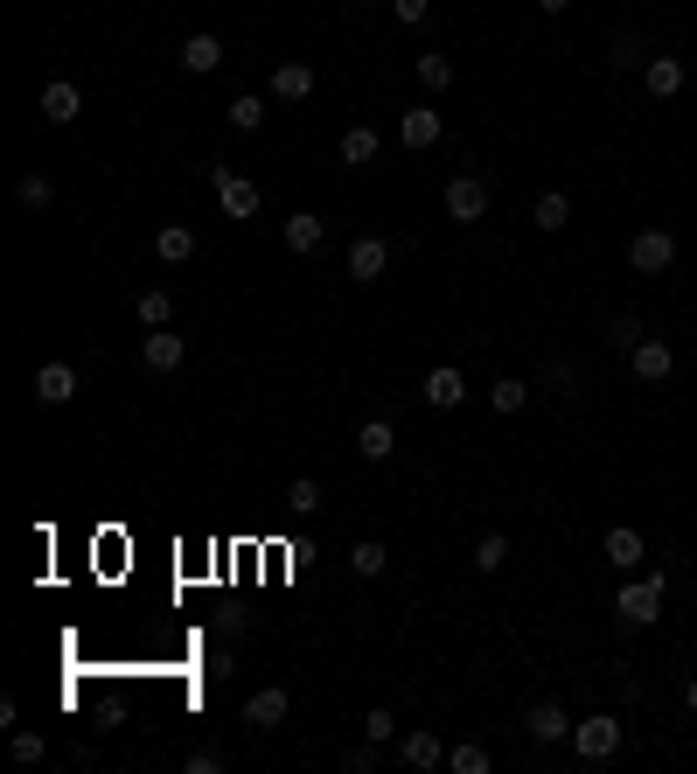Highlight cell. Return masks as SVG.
I'll use <instances>...</instances> for the list:
<instances>
[{
  "label": "cell",
  "instance_id": "cell-1",
  "mask_svg": "<svg viewBox=\"0 0 697 774\" xmlns=\"http://www.w3.org/2000/svg\"><path fill=\"white\" fill-rule=\"evenodd\" d=\"M663 587H670L663 573H649V579H628V587L614 593V614L628 621V628H649V621L663 614Z\"/></svg>",
  "mask_w": 697,
  "mask_h": 774
},
{
  "label": "cell",
  "instance_id": "cell-2",
  "mask_svg": "<svg viewBox=\"0 0 697 774\" xmlns=\"http://www.w3.org/2000/svg\"><path fill=\"white\" fill-rule=\"evenodd\" d=\"M572 753H579V761H614V753H620V719H614V712H593V719H579L572 726Z\"/></svg>",
  "mask_w": 697,
  "mask_h": 774
},
{
  "label": "cell",
  "instance_id": "cell-3",
  "mask_svg": "<svg viewBox=\"0 0 697 774\" xmlns=\"http://www.w3.org/2000/svg\"><path fill=\"white\" fill-rule=\"evenodd\" d=\"M210 182H217V210L231 217V223H244V217H258V182H244V175H231V167H210Z\"/></svg>",
  "mask_w": 697,
  "mask_h": 774
},
{
  "label": "cell",
  "instance_id": "cell-4",
  "mask_svg": "<svg viewBox=\"0 0 697 774\" xmlns=\"http://www.w3.org/2000/svg\"><path fill=\"white\" fill-rule=\"evenodd\" d=\"M628 266L642 273V279L670 273V266H676V238H670V231H635V244H628Z\"/></svg>",
  "mask_w": 697,
  "mask_h": 774
},
{
  "label": "cell",
  "instance_id": "cell-5",
  "mask_svg": "<svg viewBox=\"0 0 697 774\" xmlns=\"http://www.w3.org/2000/svg\"><path fill=\"white\" fill-rule=\"evenodd\" d=\"M446 217H454V223H481V217H488V182H481V175L446 182Z\"/></svg>",
  "mask_w": 697,
  "mask_h": 774
},
{
  "label": "cell",
  "instance_id": "cell-6",
  "mask_svg": "<svg viewBox=\"0 0 697 774\" xmlns=\"http://www.w3.org/2000/svg\"><path fill=\"white\" fill-rule=\"evenodd\" d=\"M628 363H635V377H642V384H663V377L676 370V349L663 343V335H642V343L628 349Z\"/></svg>",
  "mask_w": 697,
  "mask_h": 774
},
{
  "label": "cell",
  "instance_id": "cell-7",
  "mask_svg": "<svg viewBox=\"0 0 697 774\" xmlns=\"http://www.w3.org/2000/svg\"><path fill=\"white\" fill-rule=\"evenodd\" d=\"M287 712H293V697L279 691V684H266V691H252V697H244V726H258V732L287 726Z\"/></svg>",
  "mask_w": 697,
  "mask_h": 774
},
{
  "label": "cell",
  "instance_id": "cell-8",
  "mask_svg": "<svg viewBox=\"0 0 697 774\" xmlns=\"http://www.w3.org/2000/svg\"><path fill=\"white\" fill-rule=\"evenodd\" d=\"M684 56H649L642 63V84H649V99H676V91H684Z\"/></svg>",
  "mask_w": 697,
  "mask_h": 774
},
{
  "label": "cell",
  "instance_id": "cell-9",
  "mask_svg": "<svg viewBox=\"0 0 697 774\" xmlns=\"http://www.w3.org/2000/svg\"><path fill=\"white\" fill-rule=\"evenodd\" d=\"M182 70H188V78H210V70H223V43H217L210 28L182 43Z\"/></svg>",
  "mask_w": 697,
  "mask_h": 774
},
{
  "label": "cell",
  "instance_id": "cell-10",
  "mask_svg": "<svg viewBox=\"0 0 697 774\" xmlns=\"http://www.w3.org/2000/svg\"><path fill=\"white\" fill-rule=\"evenodd\" d=\"M35 398H43V405H70V398H78V370H70V363H43V370H35Z\"/></svg>",
  "mask_w": 697,
  "mask_h": 774
},
{
  "label": "cell",
  "instance_id": "cell-11",
  "mask_svg": "<svg viewBox=\"0 0 697 774\" xmlns=\"http://www.w3.org/2000/svg\"><path fill=\"white\" fill-rule=\"evenodd\" d=\"M461 398H467V377H461L454 363H440V370L426 377V405H432V412H454Z\"/></svg>",
  "mask_w": 697,
  "mask_h": 774
},
{
  "label": "cell",
  "instance_id": "cell-12",
  "mask_svg": "<svg viewBox=\"0 0 697 774\" xmlns=\"http://www.w3.org/2000/svg\"><path fill=\"white\" fill-rule=\"evenodd\" d=\"M154 258H161V266H188V258H196V231H188V223H161V231H154Z\"/></svg>",
  "mask_w": 697,
  "mask_h": 774
},
{
  "label": "cell",
  "instance_id": "cell-13",
  "mask_svg": "<svg viewBox=\"0 0 697 774\" xmlns=\"http://www.w3.org/2000/svg\"><path fill=\"white\" fill-rule=\"evenodd\" d=\"M384 266H391V244L384 238H356L349 244V279H384Z\"/></svg>",
  "mask_w": 697,
  "mask_h": 774
},
{
  "label": "cell",
  "instance_id": "cell-14",
  "mask_svg": "<svg viewBox=\"0 0 697 774\" xmlns=\"http://www.w3.org/2000/svg\"><path fill=\"white\" fill-rule=\"evenodd\" d=\"M272 99H279V105L314 99V63H279V70H272Z\"/></svg>",
  "mask_w": 697,
  "mask_h": 774
},
{
  "label": "cell",
  "instance_id": "cell-15",
  "mask_svg": "<svg viewBox=\"0 0 697 774\" xmlns=\"http://www.w3.org/2000/svg\"><path fill=\"white\" fill-rule=\"evenodd\" d=\"M523 726H531V740H537V747H558V740H572V719H565V712L551 705V697H544V705H531V719H523Z\"/></svg>",
  "mask_w": 697,
  "mask_h": 774
},
{
  "label": "cell",
  "instance_id": "cell-16",
  "mask_svg": "<svg viewBox=\"0 0 697 774\" xmlns=\"http://www.w3.org/2000/svg\"><path fill=\"white\" fill-rule=\"evenodd\" d=\"M398 753H405V767H440L446 761V747H440V732H432V726H411L398 740Z\"/></svg>",
  "mask_w": 697,
  "mask_h": 774
},
{
  "label": "cell",
  "instance_id": "cell-17",
  "mask_svg": "<svg viewBox=\"0 0 697 774\" xmlns=\"http://www.w3.org/2000/svg\"><path fill=\"white\" fill-rule=\"evenodd\" d=\"M140 356H147V370H161V377H167V370H182V356H188V349H182V335H167V328H147Z\"/></svg>",
  "mask_w": 697,
  "mask_h": 774
},
{
  "label": "cell",
  "instance_id": "cell-18",
  "mask_svg": "<svg viewBox=\"0 0 697 774\" xmlns=\"http://www.w3.org/2000/svg\"><path fill=\"white\" fill-rule=\"evenodd\" d=\"M398 140L411 147V154H426V147L440 140V112H432V105H419V112H405V119H398Z\"/></svg>",
  "mask_w": 697,
  "mask_h": 774
},
{
  "label": "cell",
  "instance_id": "cell-19",
  "mask_svg": "<svg viewBox=\"0 0 697 774\" xmlns=\"http://www.w3.org/2000/svg\"><path fill=\"white\" fill-rule=\"evenodd\" d=\"M322 238H328V223L314 217V210H293V217H287V252L307 258V252H322Z\"/></svg>",
  "mask_w": 697,
  "mask_h": 774
},
{
  "label": "cell",
  "instance_id": "cell-20",
  "mask_svg": "<svg viewBox=\"0 0 697 774\" xmlns=\"http://www.w3.org/2000/svg\"><path fill=\"white\" fill-rule=\"evenodd\" d=\"M78 112H84L78 84H63V78H56V84H43V119H49V126H70Z\"/></svg>",
  "mask_w": 697,
  "mask_h": 774
},
{
  "label": "cell",
  "instance_id": "cell-21",
  "mask_svg": "<svg viewBox=\"0 0 697 774\" xmlns=\"http://www.w3.org/2000/svg\"><path fill=\"white\" fill-rule=\"evenodd\" d=\"M600 552H607V565H620V573H635V565H642V531H628V523H614Z\"/></svg>",
  "mask_w": 697,
  "mask_h": 774
},
{
  "label": "cell",
  "instance_id": "cell-22",
  "mask_svg": "<svg viewBox=\"0 0 697 774\" xmlns=\"http://www.w3.org/2000/svg\"><path fill=\"white\" fill-rule=\"evenodd\" d=\"M356 454H363V461H391V454H398V432H391V419H370L363 432H356Z\"/></svg>",
  "mask_w": 697,
  "mask_h": 774
},
{
  "label": "cell",
  "instance_id": "cell-23",
  "mask_svg": "<svg viewBox=\"0 0 697 774\" xmlns=\"http://www.w3.org/2000/svg\"><path fill=\"white\" fill-rule=\"evenodd\" d=\"M531 223H537V231H565V223H572V196H565V188H544Z\"/></svg>",
  "mask_w": 697,
  "mask_h": 774
},
{
  "label": "cell",
  "instance_id": "cell-24",
  "mask_svg": "<svg viewBox=\"0 0 697 774\" xmlns=\"http://www.w3.org/2000/svg\"><path fill=\"white\" fill-rule=\"evenodd\" d=\"M488 405H496V412H523V405H531V384H523V377H496V384H488Z\"/></svg>",
  "mask_w": 697,
  "mask_h": 774
},
{
  "label": "cell",
  "instance_id": "cell-25",
  "mask_svg": "<svg viewBox=\"0 0 697 774\" xmlns=\"http://www.w3.org/2000/svg\"><path fill=\"white\" fill-rule=\"evenodd\" d=\"M384 565H391V552H384V544H376V538H363V544H356V552H349V573H356V579H376V573H384Z\"/></svg>",
  "mask_w": 697,
  "mask_h": 774
},
{
  "label": "cell",
  "instance_id": "cell-26",
  "mask_svg": "<svg viewBox=\"0 0 697 774\" xmlns=\"http://www.w3.org/2000/svg\"><path fill=\"white\" fill-rule=\"evenodd\" d=\"M14 203H22V210H49V203H56V182H49V175H22V182H14Z\"/></svg>",
  "mask_w": 697,
  "mask_h": 774
},
{
  "label": "cell",
  "instance_id": "cell-27",
  "mask_svg": "<svg viewBox=\"0 0 697 774\" xmlns=\"http://www.w3.org/2000/svg\"><path fill=\"white\" fill-rule=\"evenodd\" d=\"M342 161L349 167H370L376 161V134H370V126H349V134H342Z\"/></svg>",
  "mask_w": 697,
  "mask_h": 774
},
{
  "label": "cell",
  "instance_id": "cell-28",
  "mask_svg": "<svg viewBox=\"0 0 697 774\" xmlns=\"http://www.w3.org/2000/svg\"><path fill=\"white\" fill-rule=\"evenodd\" d=\"M287 509H293V517H314V509H322V482H314V475L287 482Z\"/></svg>",
  "mask_w": 697,
  "mask_h": 774
},
{
  "label": "cell",
  "instance_id": "cell-29",
  "mask_svg": "<svg viewBox=\"0 0 697 774\" xmlns=\"http://www.w3.org/2000/svg\"><path fill=\"white\" fill-rule=\"evenodd\" d=\"M231 126H237V134H258V126H266V99H252V91L231 99Z\"/></svg>",
  "mask_w": 697,
  "mask_h": 774
},
{
  "label": "cell",
  "instance_id": "cell-30",
  "mask_svg": "<svg viewBox=\"0 0 697 774\" xmlns=\"http://www.w3.org/2000/svg\"><path fill=\"white\" fill-rule=\"evenodd\" d=\"M411 70H419V84H426V91H446V84H454V63H446V56H432V49H426Z\"/></svg>",
  "mask_w": 697,
  "mask_h": 774
},
{
  "label": "cell",
  "instance_id": "cell-31",
  "mask_svg": "<svg viewBox=\"0 0 697 774\" xmlns=\"http://www.w3.org/2000/svg\"><path fill=\"white\" fill-rule=\"evenodd\" d=\"M475 565H481V573H502V565H510V538H502V531H488V538L475 544Z\"/></svg>",
  "mask_w": 697,
  "mask_h": 774
},
{
  "label": "cell",
  "instance_id": "cell-32",
  "mask_svg": "<svg viewBox=\"0 0 697 774\" xmlns=\"http://www.w3.org/2000/svg\"><path fill=\"white\" fill-rule=\"evenodd\" d=\"M140 321H147V328H167V321H175V300H167L161 287H147L140 293Z\"/></svg>",
  "mask_w": 697,
  "mask_h": 774
},
{
  "label": "cell",
  "instance_id": "cell-33",
  "mask_svg": "<svg viewBox=\"0 0 697 774\" xmlns=\"http://www.w3.org/2000/svg\"><path fill=\"white\" fill-rule=\"evenodd\" d=\"M446 767H454V774H488V747H481V740H467V747L446 753Z\"/></svg>",
  "mask_w": 697,
  "mask_h": 774
},
{
  "label": "cell",
  "instance_id": "cell-34",
  "mask_svg": "<svg viewBox=\"0 0 697 774\" xmlns=\"http://www.w3.org/2000/svg\"><path fill=\"white\" fill-rule=\"evenodd\" d=\"M607 343H614V349H635V343H642V321H635V314H614V321H607Z\"/></svg>",
  "mask_w": 697,
  "mask_h": 774
},
{
  "label": "cell",
  "instance_id": "cell-35",
  "mask_svg": "<svg viewBox=\"0 0 697 774\" xmlns=\"http://www.w3.org/2000/svg\"><path fill=\"white\" fill-rule=\"evenodd\" d=\"M363 732H370V747H384V740H398V719H391V712H384V705H376V712H370V719H363Z\"/></svg>",
  "mask_w": 697,
  "mask_h": 774
},
{
  "label": "cell",
  "instance_id": "cell-36",
  "mask_svg": "<svg viewBox=\"0 0 697 774\" xmlns=\"http://www.w3.org/2000/svg\"><path fill=\"white\" fill-rule=\"evenodd\" d=\"M607 63H614V70H635V63H642V43H635V35H614V56H607Z\"/></svg>",
  "mask_w": 697,
  "mask_h": 774
},
{
  "label": "cell",
  "instance_id": "cell-37",
  "mask_svg": "<svg viewBox=\"0 0 697 774\" xmlns=\"http://www.w3.org/2000/svg\"><path fill=\"white\" fill-rule=\"evenodd\" d=\"M43 753H49V747H43V732H14V761H28V767H35Z\"/></svg>",
  "mask_w": 697,
  "mask_h": 774
},
{
  "label": "cell",
  "instance_id": "cell-38",
  "mask_svg": "<svg viewBox=\"0 0 697 774\" xmlns=\"http://www.w3.org/2000/svg\"><path fill=\"white\" fill-rule=\"evenodd\" d=\"M391 14H398V22H426L432 0H391Z\"/></svg>",
  "mask_w": 697,
  "mask_h": 774
},
{
  "label": "cell",
  "instance_id": "cell-39",
  "mask_svg": "<svg viewBox=\"0 0 697 774\" xmlns=\"http://www.w3.org/2000/svg\"><path fill=\"white\" fill-rule=\"evenodd\" d=\"M537 8H544V14H565V8H572V0H537Z\"/></svg>",
  "mask_w": 697,
  "mask_h": 774
},
{
  "label": "cell",
  "instance_id": "cell-40",
  "mask_svg": "<svg viewBox=\"0 0 697 774\" xmlns=\"http://www.w3.org/2000/svg\"><path fill=\"white\" fill-rule=\"evenodd\" d=\"M684 705H690V712H697V677H690V684H684Z\"/></svg>",
  "mask_w": 697,
  "mask_h": 774
}]
</instances>
